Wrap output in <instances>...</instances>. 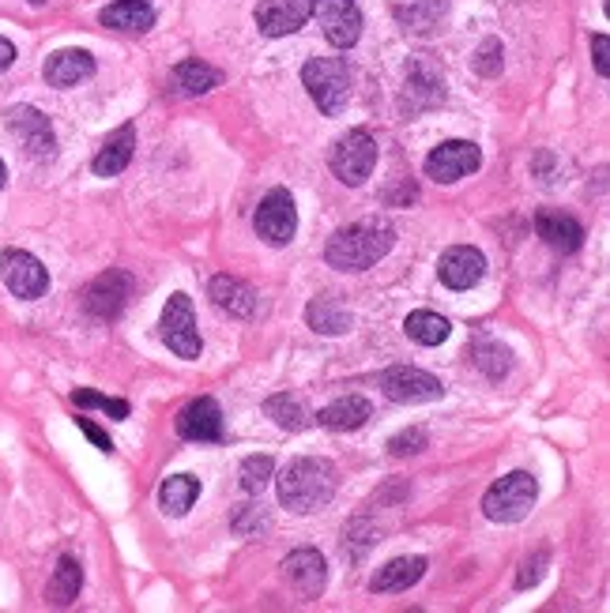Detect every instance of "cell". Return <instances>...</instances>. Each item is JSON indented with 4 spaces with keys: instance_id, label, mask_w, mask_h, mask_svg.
<instances>
[{
    "instance_id": "7a4b0ae2",
    "label": "cell",
    "mask_w": 610,
    "mask_h": 613,
    "mask_svg": "<svg viewBox=\"0 0 610 613\" xmlns=\"http://www.w3.org/2000/svg\"><path fill=\"white\" fill-rule=\"evenodd\" d=\"M280 504L291 512H298V516H309V512L325 508V504L336 497V467L328 463V459H313V456H302L294 459V463L283 467L280 474Z\"/></svg>"
},
{
    "instance_id": "f1b7e54d",
    "label": "cell",
    "mask_w": 610,
    "mask_h": 613,
    "mask_svg": "<svg viewBox=\"0 0 610 613\" xmlns=\"http://www.w3.org/2000/svg\"><path fill=\"white\" fill-rule=\"evenodd\" d=\"M196 497H200V478L170 474L163 482V490H159V508H163L166 516H185Z\"/></svg>"
},
{
    "instance_id": "d6986e66",
    "label": "cell",
    "mask_w": 610,
    "mask_h": 613,
    "mask_svg": "<svg viewBox=\"0 0 610 613\" xmlns=\"http://www.w3.org/2000/svg\"><path fill=\"white\" fill-rule=\"evenodd\" d=\"M448 20V0H403L396 4V23L415 39H434Z\"/></svg>"
},
{
    "instance_id": "9c48e42d",
    "label": "cell",
    "mask_w": 610,
    "mask_h": 613,
    "mask_svg": "<svg viewBox=\"0 0 610 613\" xmlns=\"http://www.w3.org/2000/svg\"><path fill=\"white\" fill-rule=\"evenodd\" d=\"M0 278L15 297L23 302H34L50 291V272L42 267V260H34L31 252L23 249H4L0 252Z\"/></svg>"
},
{
    "instance_id": "277c9868",
    "label": "cell",
    "mask_w": 610,
    "mask_h": 613,
    "mask_svg": "<svg viewBox=\"0 0 610 613\" xmlns=\"http://www.w3.org/2000/svg\"><path fill=\"white\" fill-rule=\"evenodd\" d=\"M535 497H540V482L527 471H513L490 485L487 497H482V512L493 523H520L532 512Z\"/></svg>"
},
{
    "instance_id": "9a60e30c",
    "label": "cell",
    "mask_w": 610,
    "mask_h": 613,
    "mask_svg": "<svg viewBox=\"0 0 610 613\" xmlns=\"http://www.w3.org/2000/svg\"><path fill=\"white\" fill-rule=\"evenodd\" d=\"M482 272H487V256L471 245H453L437 260V275H442L448 291H471L482 278Z\"/></svg>"
},
{
    "instance_id": "f35d334b",
    "label": "cell",
    "mask_w": 610,
    "mask_h": 613,
    "mask_svg": "<svg viewBox=\"0 0 610 613\" xmlns=\"http://www.w3.org/2000/svg\"><path fill=\"white\" fill-rule=\"evenodd\" d=\"M79 422V429H84V437L91 440V445L98 448V452H113V440H110V433L106 429H98L91 418H76Z\"/></svg>"
},
{
    "instance_id": "30bf717a",
    "label": "cell",
    "mask_w": 610,
    "mask_h": 613,
    "mask_svg": "<svg viewBox=\"0 0 610 613\" xmlns=\"http://www.w3.org/2000/svg\"><path fill=\"white\" fill-rule=\"evenodd\" d=\"M4 121H8V132L20 140V147L26 151V155L31 158H53V151H57V136H53V124H50L46 113L34 110V106H12V110L4 113Z\"/></svg>"
},
{
    "instance_id": "5b68a950",
    "label": "cell",
    "mask_w": 610,
    "mask_h": 613,
    "mask_svg": "<svg viewBox=\"0 0 610 613\" xmlns=\"http://www.w3.org/2000/svg\"><path fill=\"white\" fill-rule=\"evenodd\" d=\"M373 166H377V143L366 129H351L347 136L336 140V147H331V174L344 185L358 188L373 174Z\"/></svg>"
},
{
    "instance_id": "7402d4cb",
    "label": "cell",
    "mask_w": 610,
    "mask_h": 613,
    "mask_svg": "<svg viewBox=\"0 0 610 613\" xmlns=\"http://www.w3.org/2000/svg\"><path fill=\"white\" fill-rule=\"evenodd\" d=\"M535 230H540V238L546 241V245L558 249V252H577L580 245H585V227H580L573 215L540 211L535 215Z\"/></svg>"
},
{
    "instance_id": "74e56055",
    "label": "cell",
    "mask_w": 610,
    "mask_h": 613,
    "mask_svg": "<svg viewBox=\"0 0 610 613\" xmlns=\"http://www.w3.org/2000/svg\"><path fill=\"white\" fill-rule=\"evenodd\" d=\"M543 568H546V554H543V549H540V554H535V557H527V561L520 565L516 588H520V591H527V588H532V583H540Z\"/></svg>"
},
{
    "instance_id": "d6a6232c",
    "label": "cell",
    "mask_w": 610,
    "mask_h": 613,
    "mask_svg": "<svg viewBox=\"0 0 610 613\" xmlns=\"http://www.w3.org/2000/svg\"><path fill=\"white\" fill-rule=\"evenodd\" d=\"M475 365L482 369V373L490 376V381H501V376L509 373V350L501 347V342H493V339H479L475 342Z\"/></svg>"
},
{
    "instance_id": "8d00e7d4",
    "label": "cell",
    "mask_w": 610,
    "mask_h": 613,
    "mask_svg": "<svg viewBox=\"0 0 610 613\" xmlns=\"http://www.w3.org/2000/svg\"><path fill=\"white\" fill-rule=\"evenodd\" d=\"M426 448V433L423 429H403V433H396V437L389 440V452L392 456H418Z\"/></svg>"
},
{
    "instance_id": "83f0119b",
    "label": "cell",
    "mask_w": 610,
    "mask_h": 613,
    "mask_svg": "<svg viewBox=\"0 0 610 613\" xmlns=\"http://www.w3.org/2000/svg\"><path fill=\"white\" fill-rule=\"evenodd\" d=\"M102 26H110V31H129V34H143L155 26V12H151V4H143V0H118V4L102 8Z\"/></svg>"
},
{
    "instance_id": "7bdbcfd3",
    "label": "cell",
    "mask_w": 610,
    "mask_h": 613,
    "mask_svg": "<svg viewBox=\"0 0 610 613\" xmlns=\"http://www.w3.org/2000/svg\"><path fill=\"white\" fill-rule=\"evenodd\" d=\"M31 4H46V0H31Z\"/></svg>"
},
{
    "instance_id": "1f68e13d",
    "label": "cell",
    "mask_w": 610,
    "mask_h": 613,
    "mask_svg": "<svg viewBox=\"0 0 610 613\" xmlns=\"http://www.w3.org/2000/svg\"><path fill=\"white\" fill-rule=\"evenodd\" d=\"M264 414L286 433H302L305 426H309V414H305L302 403L291 399V395H272V399L264 403Z\"/></svg>"
},
{
    "instance_id": "7c38bea8",
    "label": "cell",
    "mask_w": 610,
    "mask_h": 613,
    "mask_svg": "<svg viewBox=\"0 0 610 613\" xmlns=\"http://www.w3.org/2000/svg\"><path fill=\"white\" fill-rule=\"evenodd\" d=\"M163 342L174 350L177 358H200V331H196L193 302L188 294H174L163 309Z\"/></svg>"
},
{
    "instance_id": "2e32d148",
    "label": "cell",
    "mask_w": 610,
    "mask_h": 613,
    "mask_svg": "<svg viewBox=\"0 0 610 613\" xmlns=\"http://www.w3.org/2000/svg\"><path fill=\"white\" fill-rule=\"evenodd\" d=\"M177 433L185 440H196V445H215L222 440V411L211 395H200L188 407L177 414Z\"/></svg>"
},
{
    "instance_id": "d4e9b609",
    "label": "cell",
    "mask_w": 610,
    "mask_h": 613,
    "mask_svg": "<svg viewBox=\"0 0 610 613\" xmlns=\"http://www.w3.org/2000/svg\"><path fill=\"white\" fill-rule=\"evenodd\" d=\"M132 151H137V124H121V129L102 143V151L95 155L91 169L98 177H118L132 162Z\"/></svg>"
},
{
    "instance_id": "ffe728a7",
    "label": "cell",
    "mask_w": 610,
    "mask_h": 613,
    "mask_svg": "<svg viewBox=\"0 0 610 613\" xmlns=\"http://www.w3.org/2000/svg\"><path fill=\"white\" fill-rule=\"evenodd\" d=\"M91 76H95V57L87 50H57L46 61V84L61 87V91L79 87L84 79H91Z\"/></svg>"
},
{
    "instance_id": "f546056e",
    "label": "cell",
    "mask_w": 610,
    "mask_h": 613,
    "mask_svg": "<svg viewBox=\"0 0 610 613\" xmlns=\"http://www.w3.org/2000/svg\"><path fill=\"white\" fill-rule=\"evenodd\" d=\"M79 588H84V568H79L76 557H61L57 572H53V580H50L46 599L53 602V606H72V602L79 599Z\"/></svg>"
},
{
    "instance_id": "e575fe53",
    "label": "cell",
    "mask_w": 610,
    "mask_h": 613,
    "mask_svg": "<svg viewBox=\"0 0 610 613\" xmlns=\"http://www.w3.org/2000/svg\"><path fill=\"white\" fill-rule=\"evenodd\" d=\"M72 403H76V407H98V411H106L110 414V418H129V403L124 399H110V395H98V392H91V387H79L76 395H72Z\"/></svg>"
},
{
    "instance_id": "ab89813d",
    "label": "cell",
    "mask_w": 610,
    "mask_h": 613,
    "mask_svg": "<svg viewBox=\"0 0 610 613\" xmlns=\"http://www.w3.org/2000/svg\"><path fill=\"white\" fill-rule=\"evenodd\" d=\"M591 57H596L599 76H610V42H607V34H591Z\"/></svg>"
},
{
    "instance_id": "603a6c76",
    "label": "cell",
    "mask_w": 610,
    "mask_h": 613,
    "mask_svg": "<svg viewBox=\"0 0 610 613\" xmlns=\"http://www.w3.org/2000/svg\"><path fill=\"white\" fill-rule=\"evenodd\" d=\"M423 576H426V557H396V561H389L373 576L370 591L373 594H400V591L415 588Z\"/></svg>"
},
{
    "instance_id": "cb8c5ba5",
    "label": "cell",
    "mask_w": 610,
    "mask_h": 613,
    "mask_svg": "<svg viewBox=\"0 0 610 613\" xmlns=\"http://www.w3.org/2000/svg\"><path fill=\"white\" fill-rule=\"evenodd\" d=\"M208 294L222 313H230V317L246 320V317H253L257 313V291L249 283H241V278H235V275H215Z\"/></svg>"
},
{
    "instance_id": "d590c367",
    "label": "cell",
    "mask_w": 610,
    "mask_h": 613,
    "mask_svg": "<svg viewBox=\"0 0 610 613\" xmlns=\"http://www.w3.org/2000/svg\"><path fill=\"white\" fill-rule=\"evenodd\" d=\"M501 57H505L501 42H498V39H487L479 50H475V61H471V65H475V72H479V76L490 79V76H498V72H501Z\"/></svg>"
},
{
    "instance_id": "484cf974",
    "label": "cell",
    "mask_w": 610,
    "mask_h": 613,
    "mask_svg": "<svg viewBox=\"0 0 610 613\" xmlns=\"http://www.w3.org/2000/svg\"><path fill=\"white\" fill-rule=\"evenodd\" d=\"M305 320H309V328L317 331V336H347L351 331V309H347L344 302H336V297H313L309 305H305Z\"/></svg>"
},
{
    "instance_id": "4dcf8cb0",
    "label": "cell",
    "mask_w": 610,
    "mask_h": 613,
    "mask_svg": "<svg viewBox=\"0 0 610 613\" xmlns=\"http://www.w3.org/2000/svg\"><path fill=\"white\" fill-rule=\"evenodd\" d=\"M403 328H407V336L415 339L418 347H437V342L448 339L453 324H448L445 317H437V313H429V309H418V313H411Z\"/></svg>"
},
{
    "instance_id": "836d02e7",
    "label": "cell",
    "mask_w": 610,
    "mask_h": 613,
    "mask_svg": "<svg viewBox=\"0 0 610 613\" xmlns=\"http://www.w3.org/2000/svg\"><path fill=\"white\" fill-rule=\"evenodd\" d=\"M275 474V463L268 456H249L246 463H241V490L249 493V497H257V493H264V485L272 482Z\"/></svg>"
},
{
    "instance_id": "8992f818",
    "label": "cell",
    "mask_w": 610,
    "mask_h": 613,
    "mask_svg": "<svg viewBox=\"0 0 610 613\" xmlns=\"http://www.w3.org/2000/svg\"><path fill=\"white\" fill-rule=\"evenodd\" d=\"M253 227L268 245L283 249L294 241V230H298V211H294V196L286 188H272V193L260 200Z\"/></svg>"
},
{
    "instance_id": "60d3db41",
    "label": "cell",
    "mask_w": 610,
    "mask_h": 613,
    "mask_svg": "<svg viewBox=\"0 0 610 613\" xmlns=\"http://www.w3.org/2000/svg\"><path fill=\"white\" fill-rule=\"evenodd\" d=\"M12 61H15V46L8 39H0V72L12 68Z\"/></svg>"
},
{
    "instance_id": "e0dca14e",
    "label": "cell",
    "mask_w": 610,
    "mask_h": 613,
    "mask_svg": "<svg viewBox=\"0 0 610 613\" xmlns=\"http://www.w3.org/2000/svg\"><path fill=\"white\" fill-rule=\"evenodd\" d=\"M305 20H309V0H260L257 4V26L268 39L302 31Z\"/></svg>"
},
{
    "instance_id": "ac0fdd59",
    "label": "cell",
    "mask_w": 610,
    "mask_h": 613,
    "mask_svg": "<svg viewBox=\"0 0 610 613\" xmlns=\"http://www.w3.org/2000/svg\"><path fill=\"white\" fill-rule=\"evenodd\" d=\"M283 576L291 580V588L302 594V599H317L328 583V565L317 549H294L283 561Z\"/></svg>"
},
{
    "instance_id": "5bb4252c",
    "label": "cell",
    "mask_w": 610,
    "mask_h": 613,
    "mask_svg": "<svg viewBox=\"0 0 610 613\" xmlns=\"http://www.w3.org/2000/svg\"><path fill=\"white\" fill-rule=\"evenodd\" d=\"M445 102V76L429 61H415L407 68V87H403V113H426Z\"/></svg>"
},
{
    "instance_id": "4316f807",
    "label": "cell",
    "mask_w": 610,
    "mask_h": 613,
    "mask_svg": "<svg viewBox=\"0 0 610 613\" xmlns=\"http://www.w3.org/2000/svg\"><path fill=\"white\" fill-rule=\"evenodd\" d=\"M317 418H320V426L325 429L351 433V429H362L366 422L373 418V407H370V399H362V395H344V399L328 403Z\"/></svg>"
},
{
    "instance_id": "3957f363",
    "label": "cell",
    "mask_w": 610,
    "mask_h": 613,
    "mask_svg": "<svg viewBox=\"0 0 610 613\" xmlns=\"http://www.w3.org/2000/svg\"><path fill=\"white\" fill-rule=\"evenodd\" d=\"M302 84L313 102H317V110L328 117H339L347 110V102H351V68L339 57H313L302 68Z\"/></svg>"
},
{
    "instance_id": "ba28073f",
    "label": "cell",
    "mask_w": 610,
    "mask_h": 613,
    "mask_svg": "<svg viewBox=\"0 0 610 613\" xmlns=\"http://www.w3.org/2000/svg\"><path fill=\"white\" fill-rule=\"evenodd\" d=\"M309 15H317L320 31L336 50H351L362 39V12L355 0H309Z\"/></svg>"
},
{
    "instance_id": "4fadbf2b",
    "label": "cell",
    "mask_w": 610,
    "mask_h": 613,
    "mask_svg": "<svg viewBox=\"0 0 610 613\" xmlns=\"http://www.w3.org/2000/svg\"><path fill=\"white\" fill-rule=\"evenodd\" d=\"M129 297H132V275L113 267V272L98 275L95 283L87 286L84 309L91 313V317H98V320H113V317H121V313H124Z\"/></svg>"
},
{
    "instance_id": "b9f144b4",
    "label": "cell",
    "mask_w": 610,
    "mask_h": 613,
    "mask_svg": "<svg viewBox=\"0 0 610 613\" xmlns=\"http://www.w3.org/2000/svg\"><path fill=\"white\" fill-rule=\"evenodd\" d=\"M4 182H8V169H4V162H0V188H4Z\"/></svg>"
},
{
    "instance_id": "8fae6325",
    "label": "cell",
    "mask_w": 610,
    "mask_h": 613,
    "mask_svg": "<svg viewBox=\"0 0 610 613\" xmlns=\"http://www.w3.org/2000/svg\"><path fill=\"white\" fill-rule=\"evenodd\" d=\"M482 166V151L471 140H448L442 147L429 151L426 158V177L437 185H456L460 177L475 174Z\"/></svg>"
},
{
    "instance_id": "44dd1931",
    "label": "cell",
    "mask_w": 610,
    "mask_h": 613,
    "mask_svg": "<svg viewBox=\"0 0 610 613\" xmlns=\"http://www.w3.org/2000/svg\"><path fill=\"white\" fill-rule=\"evenodd\" d=\"M219 84H222L219 68L204 65V61H182V65L170 72L166 91L174 95V98H200V95L215 91Z\"/></svg>"
},
{
    "instance_id": "6da1fadb",
    "label": "cell",
    "mask_w": 610,
    "mask_h": 613,
    "mask_svg": "<svg viewBox=\"0 0 610 613\" xmlns=\"http://www.w3.org/2000/svg\"><path fill=\"white\" fill-rule=\"evenodd\" d=\"M396 245V230L384 219H362L355 227H344L328 238L325 260L336 272H366L377 260H384Z\"/></svg>"
},
{
    "instance_id": "52a82bcc",
    "label": "cell",
    "mask_w": 610,
    "mask_h": 613,
    "mask_svg": "<svg viewBox=\"0 0 610 613\" xmlns=\"http://www.w3.org/2000/svg\"><path fill=\"white\" fill-rule=\"evenodd\" d=\"M377 384H381V392L389 395L392 403H429V399H442L445 395V384L437 381L434 373L415 369V365L384 369V373L377 376Z\"/></svg>"
}]
</instances>
